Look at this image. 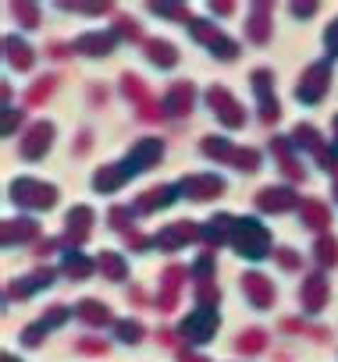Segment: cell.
Wrapping results in <instances>:
<instances>
[{"label":"cell","mask_w":338,"mask_h":362,"mask_svg":"<svg viewBox=\"0 0 338 362\" xmlns=\"http://www.w3.org/2000/svg\"><path fill=\"white\" fill-rule=\"evenodd\" d=\"M232 245H235V252L239 256H246V259H264L267 256V249H271V235L264 231V224L260 221H235V228H232Z\"/></svg>","instance_id":"cell-1"},{"label":"cell","mask_w":338,"mask_h":362,"mask_svg":"<svg viewBox=\"0 0 338 362\" xmlns=\"http://www.w3.org/2000/svg\"><path fill=\"white\" fill-rule=\"evenodd\" d=\"M11 199L18 206H33V210H50L57 203V189L47 185V181H36V177H18L11 185Z\"/></svg>","instance_id":"cell-2"},{"label":"cell","mask_w":338,"mask_h":362,"mask_svg":"<svg viewBox=\"0 0 338 362\" xmlns=\"http://www.w3.org/2000/svg\"><path fill=\"white\" fill-rule=\"evenodd\" d=\"M189 29H193V36L203 43V47H210V54H218L221 61H235L239 57V47L221 33V29H214L210 22H203V18H193L189 22Z\"/></svg>","instance_id":"cell-3"},{"label":"cell","mask_w":338,"mask_h":362,"mask_svg":"<svg viewBox=\"0 0 338 362\" xmlns=\"http://www.w3.org/2000/svg\"><path fill=\"white\" fill-rule=\"evenodd\" d=\"M203 153L207 156H214V160H228V163H235V167H242V170H257L260 167V156L253 153V149H235L228 139H203Z\"/></svg>","instance_id":"cell-4"},{"label":"cell","mask_w":338,"mask_h":362,"mask_svg":"<svg viewBox=\"0 0 338 362\" xmlns=\"http://www.w3.org/2000/svg\"><path fill=\"white\" fill-rule=\"evenodd\" d=\"M327 82H331V64H327V61H317V64H310V68L303 71L295 96H299L303 103H317V100L324 96Z\"/></svg>","instance_id":"cell-5"},{"label":"cell","mask_w":338,"mask_h":362,"mask_svg":"<svg viewBox=\"0 0 338 362\" xmlns=\"http://www.w3.org/2000/svg\"><path fill=\"white\" fill-rule=\"evenodd\" d=\"M179 192L189 196V199H196V203H203V199H214V196L225 192V181L218 174H189V177H182Z\"/></svg>","instance_id":"cell-6"},{"label":"cell","mask_w":338,"mask_h":362,"mask_svg":"<svg viewBox=\"0 0 338 362\" xmlns=\"http://www.w3.org/2000/svg\"><path fill=\"white\" fill-rule=\"evenodd\" d=\"M207 103L214 107V114H218L228 128H239V124L246 121V114H242V107L235 103V96H232L228 89H221V86H214V89L207 93Z\"/></svg>","instance_id":"cell-7"},{"label":"cell","mask_w":338,"mask_h":362,"mask_svg":"<svg viewBox=\"0 0 338 362\" xmlns=\"http://www.w3.org/2000/svg\"><path fill=\"white\" fill-rule=\"evenodd\" d=\"M160 156H164V146H160L157 139H142L139 146H132V153L125 156V163H121V167H125V174H128V177H135L139 170H146V167H150V163H157Z\"/></svg>","instance_id":"cell-8"},{"label":"cell","mask_w":338,"mask_h":362,"mask_svg":"<svg viewBox=\"0 0 338 362\" xmlns=\"http://www.w3.org/2000/svg\"><path fill=\"white\" fill-rule=\"evenodd\" d=\"M214 330H218V313H210V309H196L193 316L182 320V334H186L193 344H207Z\"/></svg>","instance_id":"cell-9"},{"label":"cell","mask_w":338,"mask_h":362,"mask_svg":"<svg viewBox=\"0 0 338 362\" xmlns=\"http://www.w3.org/2000/svg\"><path fill=\"white\" fill-rule=\"evenodd\" d=\"M196 238H203V228H200V224H189V221H179V224L164 228V231L157 235V245H160V249H182V245H189V242H196Z\"/></svg>","instance_id":"cell-10"},{"label":"cell","mask_w":338,"mask_h":362,"mask_svg":"<svg viewBox=\"0 0 338 362\" xmlns=\"http://www.w3.org/2000/svg\"><path fill=\"white\" fill-rule=\"evenodd\" d=\"M50 142H54V124L40 121V124H33L29 135L22 139V156H26V160H40V156L50 149Z\"/></svg>","instance_id":"cell-11"},{"label":"cell","mask_w":338,"mask_h":362,"mask_svg":"<svg viewBox=\"0 0 338 362\" xmlns=\"http://www.w3.org/2000/svg\"><path fill=\"white\" fill-rule=\"evenodd\" d=\"M253 89H257L264 121H278L281 107H278V100H274V93H271V71H257V75H253Z\"/></svg>","instance_id":"cell-12"},{"label":"cell","mask_w":338,"mask_h":362,"mask_svg":"<svg viewBox=\"0 0 338 362\" xmlns=\"http://www.w3.org/2000/svg\"><path fill=\"white\" fill-rule=\"evenodd\" d=\"M242 291L249 295V302H253L257 309H267V305L274 302V284H271L264 274H246V277H242Z\"/></svg>","instance_id":"cell-13"},{"label":"cell","mask_w":338,"mask_h":362,"mask_svg":"<svg viewBox=\"0 0 338 362\" xmlns=\"http://www.w3.org/2000/svg\"><path fill=\"white\" fill-rule=\"evenodd\" d=\"M193 86L189 82H175L171 89H167V96H164V110L171 114V117H182V114H189L193 110Z\"/></svg>","instance_id":"cell-14"},{"label":"cell","mask_w":338,"mask_h":362,"mask_svg":"<svg viewBox=\"0 0 338 362\" xmlns=\"http://www.w3.org/2000/svg\"><path fill=\"white\" fill-rule=\"evenodd\" d=\"M299 298H303V309H306V313H320V305H324V298H327V281H324V274H310L306 284H303V291H299Z\"/></svg>","instance_id":"cell-15"},{"label":"cell","mask_w":338,"mask_h":362,"mask_svg":"<svg viewBox=\"0 0 338 362\" xmlns=\"http://www.w3.org/2000/svg\"><path fill=\"white\" fill-rule=\"evenodd\" d=\"M257 203H260L264 214H285V210H288L292 203H299V199H295L292 189H264V192L257 196Z\"/></svg>","instance_id":"cell-16"},{"label":"cell","mask_w":338,"mask_h":362,"mask_svg":"<svg viewBox=\"0 0 338 362\" xmlns=\"http://www.w3.org/2000/svg\"><path fill=\"white\" fill-rule=\"evenodd\" d=\"M64 320H68V309H64V305H54L50 313H43V320H40V323H33V327H29V330L22 334V341H26V344H36V341H40V337H43L47 330L61 327Z\"/></svg>","instance_id":"cell-17"},{"label":"cell","mask_w":338,"mask_h":362,"mask_svg":"<svg viewBox=\"0 0 338 362\" xmlns=\"http://www.w3.org/2000/svg\"><path fill=\"white\" fill-rule=\"evenodd\" d=\"M175 196H179V189H171V185L150 189V192H142V196H139V214H153V210L171 206V203H175Z\"/></svg>","instance_id":"cell-18"},{"label":"cell","mask_w":338,"mask_h":362,"mask_svg":"<svg viewBox=\"0 0 338 362\" xmlns=\"http://www.w3.org/2000/svg\"><path fill=\"white\" fill-rule=\"evenodd\" d=\"M75 50L79 54H93V57L111 54L114 50V33H86L82 40H75Z\"/></svg>","instance_id":"cell-19"},{"label":"cell","mask_w":338,"mask_h":362,"mask_svg":"<svg viewBox=\"0 0 338 362\" xmlns=\"http://www.w3.org/2000/svg\"><path fill=\"white\" fill-rule=\"evenodd\" d=\"M93 228V210L89 206H75L68 214V242H86Z\"/></svg>","instance_id":"cell-20"},{"label":"cell","mask_w":338,"mask_h":362,"mask_svg":"<svg viewBox=\"0 0 338 362\" xmlns=\"http://www.w3.org/2000/svg\"><path fill=\"white\" fill-rule=\"evenodd\" d=\"M54 281V270H47V267H40L36 274H29V277H22V281H15L11 284V295H18V298H29L33 291H40V288H47Z\"/></svg>","instance_id":"cell-21"},{"label":"cell","mask_w":338,"mask_h":362,"mask_svg":"<svg viewBox=\"0 0 338 362\" xmlns=\"http://www.w3.org/2000/svg\"><path fill=\"white\" fill-rule=\"evenodd\" d=\"M299 214H303V224H306L310 231H324V228L331 224V214H327V206H324L320 199H306Z\"/></svg>","instance_id":"cell-22"},{"label":"cell","mask_w":338,"mask_h":362,"mask_svg":"<svg viewBox=\"0 0 338 362\" xmlns=\"http://www.w3.org/2000/svg\"><path fill=\"white\" fill-rule=\"evenodd\" d=\"M125 181H128V174H125V167L118 163V167H103V170H96L93 189H96V192H118Z\"/></svg>","instance_id":"cell-23"},{"label":"cell","mask_w":338,"mask_h":362,"mask_svg":"<svg viewBox=\"0 0 338 362\" xmlns=\"http://www.w3.org/2000/svg\"><path fill=\"white\" fill-rule=\"evenodd\" d=\"M267 4H257L253 11H249V18H246V33H249V40L253 43H264L267 40V33H271V22H267Z\"/></svg>","instance_id":"cell-24"},{"label":"cell","mask_w":338,"mask_h":362,"mask_svg":"<svg viewBox=\"0 0 338 362\" xmlns=\"http://www.w3.org/2000/svg\"><path fill=\"white\" fill-rule=\"evenodd\" d=\"M75 316H79V320H86L89 327H103V323L111 320V309H107L103 302H93V298H82V302L75 305Z\"/></svg>","instance_id":"cell-25"},{"label":"cell","mask_w":338,"mask_h":362,"mask_svg":"<svg viewBox=\"0 0 338 362\" xmlns=\"http://www.w3.org/2000/svg\"><path fill=\"white\" fill-rule=\"evenodd\" d=\"M146 57H150L157 68H171V64L179 61V50L167 43V40H150V43H146Z\"/></svg>","instance_id":"cell-26"},{"label":"cell","mask_w":338,"mask_h":362,"mask_svg":"<svg viewBox=\"0 0 338 362\" xmlns=\"http://www.w3.org/2000/svg\"><path fill=\"white\" fill-rule=\"evenodd\" d=\"M182 277H186V270H182V267H171V270L164 274V295H160V309H175Z\"/></svg>","instance_id":"cell-27"},{"label":"cell","mask_w":338,"mask_h":362,"mask_svg":"<svg viewBox=\"0 0 338 362\" xmlns=\"http://www.w3.org/2000/svg\"><path fill=\"white\" fill-rule=\"evenodd\" d=\"M36 221H8L4 224V245H11V242H29V238H36Z\"/></svg>","instance_id":"cell-28"},{"label":"cell","mask_w":338,"mask_h":362,"mask_svg":"<svg viewBox=\"0 0 338 362\" xmlns=\"http://www.w3.org/2000/svg\"><path fill=\"white\" fill-rule=\"evenodd\" d=\"M4 50H8V61H11L15 68H22V71H26V68L33 64V50H29V47L22 43V40L8 36V40H4Z\"/></svg>","instance_id":"cell-29"},{"label":"cell","mask_w":338,"mask_h":362,"mask_svg":"<svg viewBox=\"0 0 338 362\" xmlns=\"http://www.w3.org/2000/svg\"><path fill=\"white\" fill-rule=\"evenodd\" d=\"M295 142H299V149H310L313 156L324 153V139H320L310 124H299V128H295Z\"/></svg>","instance_id":"cell-30"},{"label":"cell","mask_w":338,"mask_h":362,"mask_svg":"<svg viewBox=\"0 0 338 362\" xmlns=\"http://www.w3.org/2000/svg\"><path fill=\"white\" fill-rule=\"evenodd\" d=\"M100 270H103V277L121 281V277H125V259H121L118 252H103V256H100Z\"/></svg>","instance_id":"cell-31"},{"label":"cell","mask_w":338,"mask_h":362,"mask_svg":"<svg viewBox=\"0 0 338 362\" xmlns=\"http://www.w3.org/2000/svg\"><path fill=\"white\" fill-rule=\"evenodd\" d=\"M89 270H93V263H89L86 256H79V252H72V256L64 259V274H68V277H79V281H82V277H89Z\"/></svg>","instance_id":"cell-32"},{"label":"cell","mask_w":338,"mask_h":362,"mask_svg":"<svg viewBox=\"0 0 338 362\" xmlns=\"http://www.w3.org/2000/svg\"><path fill=\"white\" fill-rule=\"evenodd\" d=\"M264 330H246V334H239V351H249V355H257V351H264Z\"/></svg>","instance_id":"cell-33"},{"label":"cell","mask_w":338,"mask_h":362,"mask_svg":"<svg viewBox=\"0 0 338 362\" xmlns=\"http://www.w3.org/2000/svg\"><path fill=\"white\" fill-rule=\"evenodd\" d=\"M313 252H317V259H320L324 267H334V263H338V242H334V238H320Z\"/></svg>","instance_id":"cell-34"},{"label":"cell","mask_w":338,"mask_h":362,"mask_svg":"<svg viewBox=\"0 0 338 362\" xmlns=\"http://www.w3.org/2000/svg\"><path fill=\"white\" fill-rule=\"evenodd\" d=\"M121 82H125V93H128V96H132L139 107H146V103H150V96H146V86H142L135 75H125Z\"/></svg>","instance_id":"cell-35"},{"label":"cell","mask_w":338,"mask_h":362,"mask_svg":"<svg viewBox=\"0 0 338 362\" xmlns=\"http://www.w3.org/2000/svg\"><path fill=\"white\" fill-rule=\"evenodd\" d=\"M153 11H157V15H164V18H186V22H193V18H189V11H186V8H179V4H153Z\"/></svg>","instance_id":"cell-36"},{"label":"cell","mask_w":338,"mask_h":362,"mask_svg":"<svg viewBox=\"0 0 338 362\" xmlns=\"http://www.w3.org/2000/svg\"><path fill=\"white\" fill-rule=\"evenodd\" d=\"M15 15H18V22H22L26 29H36V18H40V15H36V8H33V4H18V8H15Z\"/></svg>","instance_id":"cell-37"},{"label":"cell","mask_w":338,"mask_h":362,"mask_svg":"<svg viewBox=\"0 0 338 362\" xmlns=\"http://www.w3.org/2000/svg\"><path fill=\"white\" fill-rule=\"evenodd\" d=\"M118 334H121V341H132V344H135V341L142 337V327L132 323V320H125V323H118Z\"/></svg>","instance_id":"cell-38"},{"label":"cell","mask_w":338,"mask_h":362,"mask_svg":"<svg viewBox=\"0 0 338 362\" xmlns=\"http://www.w3.org/2000/svg\"><path fill=\"white\" fill-rule=\"evenodd\" d=\"M50 86H54V78H40V82L33 86V93H29V103H40L43 96H50Z\"/></svg>","instance_id":"cell-39"},{"label":"cell","mask_w":338,"mask_h":362,"mask_svg":"<svg viewBox=\"0 0 338 362\" xmlns=\"http://www.w3.org/2000/svg\"><path fill=\"white\" fill-rule=\"evenodd\" d=\"M79 351H86V355H103V351H107V344H103V341H96V337H86V341H79Z\"/></svg>","instance_id":"cell-40"},{"label":"cell","mask_w":338,"mask_h":362,"mask_svg":"<svg viewBox=\"0 0 338 362\" xmlns=\"http://www.w3.org/2000/svg\"><path fill=\"white\" fill-rule=\"evenodd\" d=\"M278 263H281L285 270H295V267H299V256H295L292 249H278Z\"/></svg>","instance_id":"cell-41"},{"label":"cell","mask_w":338,"mask_h":362,"mask_svg":"<svg viewBox=\"0 0 338 362\" xmlns=\"http://www.w3.org/2000/svg\"><path fill=\"white\" fill-rule=\"evenodd\" d=\"M210 270H214V256H200V259H196V267H193V274H196V277H210Z\"/></svg>","instance_id":"cell-42"},{"label":"cell","mask_w":338,"mask_h":362,"mask_svg":"<svg viewBox=\"0 0 338 362\" xmlns=\"http://www.w3.org/2000/svg\"><path fill=\"white\" fill-rule=\"evenodd\" d=\"M327 50H331V54H338V18L327 25Z\"/></svg>","instance_id":"cell-43"},{"label":"cell","mask_w":338,"mask_h":362,"mask_svg":"<svg viewBox=\"0 0 338 362\" xmlns=\"http://www.w3.org/2000/svg\"><path fill=\"white\" fill-rule=\"evenodd\" d=\"M18 121H22V114H15V110H4V135H11Z\"/></svg>","instance_id":"cell-44"},{"label":"cell","mask_w":338,"mask_h":362,"mask_svg":"<svg viewBox=\"0 0 338 362\" xmlns=\"http://www.w3.org/2000/svg\"><path fill=\"white\" fill-rule=\"evenodd\" d=\"M292 11H295V15H303V18H306V15H313V11H317V4H295V8H292Z\"/></svg>","instance_id":"cell-45"},{"label":"cell","mask_w":338,"mask_h":362,"mask_svg":"<svg viewBox=\"0 0 338 362\" xmlns=\"http://www.w3.org/2000/svg\"><path fill=\"white\" fill-rule=\"evenodd\" d=\"M179 362H207V358H200V355H193V351H182Z\"/></svg>","instance_id":"cell-46"},{"label":"cell","mask_w":338,"mask_h":362,"mask_svg":"<svg viewBox=\"0 0 338 362\" xmlns=\"http://www.w3.org/2000/svg\"><path fill=\"white\" fill-rule=\"evenodd\" d=\"M334 146H338V114H334Z\"/></svg>","instance_id":"cell-47"},{"label":"cell","mask_w":338,"mask_h":362,"mask_svg":"<svg viewBox=\"0 0 338 362\" xmlns=\"http://www.w3.org/2000/svg\"><path fill=\"white\" fill-rule=\"evenodd\" d=\"M4 362H15V355H4Z\"/></svg>","instance_id":"cell-48"},{"label":"cell","mask_w":338,"mask_h":362,"mask_svg":"<svg viewBox=\"0 0 338 362\" xmlns=\"http://www.w3.org/2000/svg\"><path fill=\"white\" fill-rule=\"evenodd\" d=\"M334 189H338V170H334Z\"/></svg>","instance_id":"cell-49"}]
</instances>
